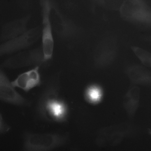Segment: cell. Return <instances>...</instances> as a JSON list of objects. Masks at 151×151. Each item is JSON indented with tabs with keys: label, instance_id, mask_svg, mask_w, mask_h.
<instances>
[{
	"label": "cell",
	"instance_id": "obj_6",
	"mask_svg": "<svg viewBox=\"0 0 151 151\" xmlns=\"http://www.w3.org/2000/svg\"><path fill=\"white\" fill-rule=\"evenodd\" d=\"M0 98L3 101L14 105L24 106L28 101L15 90L5 72L0 69Z\"/></svg>",
	"mask_w": 151,
	"mask_h": 151
},
{
	"label": "cell",
	"instance_id": "obj_10",
	"mask_svg": "<svg viewBox=\"0 0 151 151\" xmlns=\"http://www.w3.org/2000/svg\"><path fill=\"white\" fill-rule=\"evenodd\" d=\"M140 89L137 85L131 84L125 96L124 105L128 116L135 115L139 105Z\"/></svg>",
	"mask_w": 151,
	"mask_h": 151
},
{
	"label": "cell",
	"instance_id": "obj_8",
	"mask_svg": "<svg viewBox=\"0 0 151 151\" xmlns=\"http://www.w3.org/2000/svg\"><path fill=\"white\" fill-rule=\"evenodd\" d=\"M125 72L131 84L151 87V69L141 64L131 63Z\"/></svg>",
	"mask_w": 151,
	"mask_h": 151
},
{
	"label": "cell",
	"instance_id": "obj_7",
	"mask_svg": "<svg viewBox=\"0 0 151 151\" xmlns=\"http://www.w3.org/2000/svg\"><path fill=\"white\" fill-rule=\"evenodd\" d=\"M40 67L33 68L19 74L11 83L13 86L27 92L33 88L40 86L42 80L40 71Z\"/></svg>",
	"mask_w": 151,
	"mask_h": 151
},
{
	"label": "cell",
	"instance_id": "obj_15",
	"mask_svg": "<svg viewBox=\"0 0 151 151\" xmlns=\"http://www.w3.org/2000/svg\"><path fill=\"white\" fill-rule=\"evenodd\" d=\"M9 129V126L5 123L1 114L0 118V132L1 133H4Z\"/></svg>",
	"mask_w": 151,
	"mask_h": 151
},
{
	"label": "cell",
	"instance_id": "obj_17",
	"mask_svg": "<svg viewBox=\"0 0 151 151\" xmlns=\"http://www.w3.org/2000/svg\"><path fill=\"white\" fill-rule=\"evenodd\" d=\"M148 132L149 134L151 135V130H149Z\"/></svg>",
	"mask_w": 151,
	"mask_h": 151
},
{
	"label": "cell",
	"instance_id": "obj_1",
	"mask_svg": "<svg viewBox=\"0 0 151 151\" xmlns=\"http://www.w3.org/2000/svg\"><path fill=\"white\" fill-rule=\"evenodd\" d=\"M58 78L55 73L48 79L38 103V115L48 122H62L66 114V106L59 96Z\"/></svg>",
	"mask_w": 151,
	"mask_h": 151
},
{
	"label": "cell",
	"instance_id": "obj_5",
	"mask_svg": "<svg viewBox=\"0 0 151 151\" xmlns=\"http://www.w3.org/2000/svg\"><path fill=\"white\" fill-rule=\"evenodd\" d=\"M61 136L55 133L26 132L24 135V149L27 151H45L55 148L62 143Z\"/></svg>",
	"mask_w": 151,
	"mask_h": 151
},
{
	"label": "cell",
	"instance_id": "obj_13",
	"mask_svg": "<svg viewBox=\"0 0 151 151\" xmlns=\"http://www.w3.org/2000/svg\"><path fill=\"white\" fill-rule=\"evenodd\" d=\"M95 3L106 9L119 11L124 0H92Z\"/></svg>",
	"mask_w": 151,
	"mask_h": 151
},
{
	"label": "cell",
	"instance_id": "obj_9",
	"mask_svg": "<svg viewBox=\"0 0 151 151\" xmlns=\"http://www.w3.org/2000/svg\"><path fill=\"white\" fill-rule=\"evenodd\" d=\"M32 66L34 67V65L30 50L14 54L6 59L2 64V67L13 69Z\"/></svg>",
	"mask_w": 151,
	"mask_h": 151
},
{
	"label": "cell",
	"instance_id": "obj_16",
	"mask_svg": "<svg viewBox=\"0 0 151 151\" xmlns=\"http://www.w3.org/2000/svg\"><path fill=\"white\" fill-rule=\"evenodd\" d=\"M142 41L151 43V34L143 35L140 37Z\"/></svg>",
	"mask_w": 151,
	"mask_h": 151
},
{
	"label": "cell",
	"instance_id": "obj_3",
	"mask_svg": "<svg viewBox=\"0 0 151 151\" xmlns=\"http://www.w3.org/2000/svg\"><path fill=\"white\" fill-rule=\"evenodd\" d=\"M41 29L35 27L27 30L21 35L2 42L0 45V56L14 54L27 50L41 38Z\"/></svg>",
	"mask_w": 151,
	"mask_h": 151
},
{
	"label": "cell",
	"instance_id": "obj_2",
	"mask_svg": "<svg viewBox=\"0 0 151 151\" xmlns=\"http://www.w3.org/2000/svg\"><path fill=\"white\" fill-rule=\"evenodd\" d=\"M119 11L125 20L139 28L151 29V9L144 0H124Z\"/></svg>",
	"mask_w": 151,
	"mask_h": 151
},
{
	"label": "cell",
	"instance_id": "obj_11",
	"mask_svg": "<svg viewBox=\"0 0 151 151\" xmlns=\"http://www.w3.org/2000/svg\"><path fill=\"white\" fill-rule=\"evenodd\" d=\"M27 30L24 23L9 24L3 28L0 35V40L3 42L9 40L21 35Z\"/></svg>",
	"mask_w": 151,
	"mask_h": 151
},
{
	"label": "cell",
	"instance_id": "obj_14",
	"mask_svg": "<svg viewBox=\"0 0 151 151\" xmlns=\"http://www.w3.org/2000/svg\"><path fill=\"white\" fill-rule=\"evenodd\" d=\"M101 95L100 89L96 86L90 88L87 92V96L88 99L93 102L98 101L101 99Z\"/></svg>",
	"mask_w": 151,
	"mask_h": 151
},
{
	"label": "cell",
	"instance_id": "obj_12",
	"mask_svg": "<svg viewBox=\"0 0 151 151\" xmlns=\"http://www.w3.org/2000/svg\"><path fill=\"white\" fill-rule=\"evenodd\" d=\"M130 49L142 65L151 69V52L139 46L132 45Z\"/></svg>",
	"mask_w": 151,
	"mask_h": 151
},
{
	"label": "cell",
	"instance_id": "obj_4",
	"mask_svg": "<svg viewBox=\"0 0 151 151\" xmlns=\"http://www.w3.org/2000/svg\"><path fill=\"white\" fill-rule=\"evenodd\" d=\"M42 8L41 45L45 61L49 63L53 55L55 42L52 26L50 19L52 5L49 0H40Z\"/></svg>",
	"mask_w": 151,
	"mask_h": 151
}]
</instances>
